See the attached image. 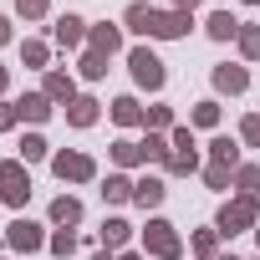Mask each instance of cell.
Listing matches in <instances>:
<instances>
[{"label":"cell","mask_w":260,"mask_h":260,"mask_svg":"<svg viewBox=\"0 0 260 260\" xmlns=\"http://www.w3.org/2000/svg\"><path fill=\"white\" fill-rule=\"evenodd\" d=\"M260 224V199H250V194H240V199H230L224 209H219V219H214V230L230 240V235H240V230H255Z\"/></svg>","instance_id":"6da1fadb"},{"label":"cell","mask_w":260,"mask_h":260,"mask_svg":"<svg viewBox=\"0 0 260 260\" xmlns=\"http://www.w3.org/2000/svg\"><path fill=\"white\" fill-rule=\"evenodd\" d=\"M127 72H133V82H138V87H148V92H164V82H169L164 61H158L148 46H133V51H127Z\"/></svg>","instance_id":"7a4b0ae2"},{"label":"cell","mask_w":260,"mask_h":260,"mask_svg":"<svg viewBox=\"0 0 260 260\" xmlns=\"http://www.w3.org/2000/svg\"><path fill=\"white\" fill-rule=\"evenodd\" d=\"M143 245H148V255H153V260H179V255H184V240H179V230H174L169 219H148Z\"/></svg>","instance_id":"3957f363"},{"label":"cell","mask_w":260,"mask_h":260,"mask_svg":"<svg viewBox=\"0 0 260 260\" xmlns=\"http://www.w3.org/2000/svg\"><path fill=\"white\" fill-rule=\"evenodd\" d=\"M0 199H6L11 209H21V204L31 199V174H26L21 158H6V164H0Z\"/></svg>","instance_id":"277c9868"},{"label":"cell","mask_w":260,"mask_h":260,"mask_svg":"<svg viewBox=\"0 0 260 260\" xmlns=\"http://www.w3.org/2000/svg\"><path fill=\"white\" fill-rule=\"evenodd\" d=\"M51 174L61 184H92L97 179V164L87 153H51Z\"/></svg>","instance_id":"5b68a950"},{"label":"cell","mask_w":260,"mask_h":260,"mask_svg":"<svg viewBox=\"0 0 260 260\" xmlns=\"http://www.w3.org/2000/svg\"><path fill=\"white\" fill-rule=\"evenodd\" d=\"M51 36H56V46H67V51H77V46H87V36H92V26L82 21V16H56V26H51Z\"/></svg>","instance_id":"8992f818"},{"label":"cell","mask_w":260,"mask_h":260,"mask_svg":"<svg viewBox=\"0 0 260 260\" xmlns=\"http://www.w3.org/2000/svg\"><path fill=\"white\" fill-rule=\"evenodd\" d=\"M6 245H11V250H21V255H31V250H41V245H46V235H41V224H36V219H11Z\"/></svg>","instance_id":"52a82bcc"},{"label":"cell","mask_w":260,"mask_h":260,"mask_svg":"<svg viewBox=\"0 0 260 260\" xmlns=\"http://www.w3.org/2000/svg\"><path fill=\"white\" fill-rule=\"evenodd\" d=\"M169 199V184L158 179V174H143V179H133V204L138 209H158Z\"/></svg>","instance_id":"ba28073f"},{"label":"cell","mask_w":260,"mask_h":260,"mask_svg":"<svg viewBox=\"0 0 260 260\" xmlns=\"http://www.w3.org/2000/svg\"><path fill=\"white\" fill-rule=\"evenodd\" d=\"M189 26H194V21H189L184 11H158L148 36H153V41H174V36H189Z\"/></svg>","instance_id":"9c48e42d"},{"label":"cell","mask_w":260,"mask_h":260,"mask_svg":"<svg viewBox=\"0 0 260 260\" xmlns=\"http://www.w3.org/2000/svg\"><path fill=\"white\" fill-rule=\"evenodd\" d=\"M245 87H250V72H245V67H235V61H219V67H214V92L240 97Z\"/></svg>","instance_id":"30bf717a"},{"label":"cell","mask_w":260,"mask_h":260,"mask_svg":"<svg viewBox=\"0 0 260 260\" xmlns=\"http://www.w3.org/2000/svg\"><path fill=\"white\" fill-rule=\"evenodd\" d=\"M92 51H102V56H117L122 51V26H112V21H102V26H92Z\"/></svg>","instance_id":"8fae6325"},{"label":"cell","mask_w":260,"mask_h":260,"mask_svg":"<svg viewBox=\"0 0 260 260\" xmlns=\"http://www.w3.org/2000/svg\"><path fill=\"white\" fill-rule=\"evenodd\" d=\"M51 107H56V102H51L46 92H26V97L16 102V112H21V122H46V117H51Z\"/></svg>","instance_id":"7c38bea8"},{"label":"cell","mask_w":260,"mask_h":260,"mask_svg":"<svg viewBox=\"0 0 260 260\" xmlns=\"http://www.w3.org/2000/svg\"><path fill=\"white\" fill-rule=\"evenodd\" d=\"M127 235H133V224H127V219H117V214H107V219H102V230H97L102 250H122V245H127Z\"/></svg>","instance_id":"4fadbf2b"},{"label":"cell","mask_w":260,"mask_h":260,"mask_svg":"<svg viewBox=\"0 0 260 260\" xmlns=\"http://www.w3.org/2000/svg\"><path fill=\"white\" fill-rule=\"evenodd\" d=\"M41 92H46L51 102H61V107H67V102L77 97V82H72V72H46V82H41Z\"/></svg>","instance_id":"5bb4252c"},{"label":"cell","mask_w":260,"mask_h":260,"mask_svg":"<svg viewBox=\"0 0 260 260\" xmlns=\"http://www.w3.org/2000/svg\"><path fill=\"white\" fill-rule=\"evenodd\" d=\"M153 16H158V11L148 6V0H133V6L122 11V26H127V31H138V36H148V31H153Z\"/></svg>","instance_id":"9a60e30c"},{"label":"cell","mask_w":260,"mask_h":260,"mask_svg":"<svg viewBox=\"0 0 260 260\" xmlns=\"http://www.w3.org/2000/svg\"><path fill=\"white\" fill-rule=\"evenodd\" d=\"M204 31H209V41H235V36H240V21H235L230 11H209Z\"/></svg>","instance_id":"2e32d148"},{"label":"cell","mask_w":260,"mask_h":260,"mask_svg":"<svg viewBox=\"0 0 260 260\" xmlns=\"http://www.w3.org/2000/svg\"><path fill=\"white\" fill-rule=\"evenodd\" d=\"M97 107H102L97 97H72V102H67V122H72V127H92V122H97Z\"/></svg>","instance_id":"e0dca14e"},{"label":"cell","mask_w":260,"mask_h":260,"mask_svg":"<svg viewBox=\"0 0 260 260\" xmlns=\"http://www.w3.org/2000/svg\"><path fill=\"white\" fill-rule=\"evenodd\" d=\"M51 224H61V230H72V224H82V199H72V194H61V199H51Z\"/></svg>","instance_id":"ac0fdd59"},{"label":"cell","mask_w":260,"mask_h":260,"mask_svg":"<svg viewBox=\"0 0 260 260\" xmlns=\"http://www.w3.org/2000/svg\"><path fill=\"white\" fill-rule=\"evenodd\" d=\"M112 164H117V169H138V164H148V153H143V143H133V138H117V143H112Z\"/></svg>","instance_id":"d6986e66"},{"label":"cell","mask_w":260,"mask_h":260,"mask_svg":"<svg viewBox=\"0 0 260 260\" xmlns=\"http://www.w3.org/2000/svg\"><path fill=\"white\" fill-rule=\"evenodd\" d=\"M102 199L107 204H127V199H133V179H127V174H107L102 179Z\"/></svg>","instance_id":"ffe728a7"},{"label":"cell","mask_w":260,"mask_h":260,"mask_svg":"<svg viewBox=\"0 0 260 260\" xmlns=\"http://www.w3.org/2000/svg\"><path fill=\"white\" fill-rule=\"evenodd\" d=\"M112 122H117V127H133V122H143V107H138V97H112Z\"/></svg>","instance_id":"44dd1931"},{"label":"cell","mask_w":260,"mask_h":260,"mask_svg":"<svg viewBox=\"0 0 260 260\" xmlns=\"http://www.w3.org/2000/svg\"><path fill=\"white\" fill-rule=\"evenodd\" d=\"M209 158H214L219 169H240V143H235V138H214V143H209Z\"/></svg>","instance_id":"7402d4cb"},{"label":"cell","mask_w":260,"mask_h":260,"mask_svg":"<svg viewBox=\"0 0 260 260\" xmlns=\"http://www.w3.org/2000/svg\"><path fill=\"white\" fill-rule=\"evenodd\" d=\"M143 127H148V133H174V112H169L164 102H153V107L143 112Z\"/></svg>","instance_id":"603a6c76"},{"label":"cell","mask_w":260,"mask_h":260,"mask_svg":"<svg viewBox=\"0 0 260 260\" xmlns=\"http://www.w3.org/2000/svg\"><path fill=\"white\" fill-rule=\"evenodd\" d=\"M21 61H26V67H46V61H51V46L36 41V36H26V41H21Z\"/></svg>","instance_id":"cb8c5ba5"},{"label":"cell","mask_w":260,"mask_h":260,"mask_svg":"<svg viewBox=\"0 0 260 260\" xmlns=\"http://www.w3.org/2000/svg\"><path fill=\"white\" fill-rule=\"evenodd\" d=\"M214 122H219V102H214V97L194 102V112H189V127H214Z\"/></svg>","instance_id":"d4e9b609"},{"label":"cell","mask_w":260,"mask_h":260,"mask_svg":"<svg viewBox=\"0 0 260 260\" xmlns=\"http://www.w3.org/2000/svg\"><path fill=\"white\" fill-rule=\"evenodd\" d=\"M164 169H169V174H194V169H199V148H174Z\"/></svg>","instance_id":"484cf974"},{"label":"cell","mask_w":260,"mask_h":260,"mask_svg":"<svg viewBox=\"0 0 260 260\" xmlns=\"http://www.w3.org/2000/svg\"><path fill=\"white\" fill-rule=\"evenodd\" d=\"M235 189L250 194V199H260V169H255V164H240V169H235Z\"/></svg>","instance_id":"4316f807"},{"label":"cell","mask_w":260,"mask_h":260,"mask_svg":"<svg viewBox=\"0 0 260 260\" xmlns=\"http://www.w3.org/2000/svg\"><path fill=\"white\" fill-rule=\"evenodd\" d=\"M143 153H148V164H169V153H174V143H169L164 133H148V138H143Z\"/></svg>","instance_id":"83f0119b"},{"label":"cell","mask_w":260,"mask_h":260,"mask_svg":"<svg viewBox=\"0 0 260 260\" xmlns=\"http://www.w3.org/2000/svg\"><path fill=\"white\" fill-rule=\"evenodd\" d=\"M41 158H46V138L41 133H26L21 138V164H41Z\"/></svg>","instance_id":"f1b7e54d"},{"label":"cell","mask_w":260,"mask_h":260,"mask_svg":"<svg viewBox=\"0 0 260 260\" xmlns=\"http://www.w3.org/2000/svg\"><path fill=\"white\" fill-rule=\"evenodd\" d=\"M214 245H219V230H194V240H189V250H194L199 260H209Z\"/></svg>","instance_id":"f546056e"},{"label":"cell","mask_w":260,"mask_h":260,"mask_svg":"<svg viewBox=\"0 0 260 260\" xmlns=\"http://www.w3.org/2000/svg\"><path fill=\"white\" fill-rule=\"evenodd\" d=\"M235 41H240V56H245V61H260V31H255V26H240Z\"/></svg>","instance_id":"4dcf8cb0"},{"label":"cell","mask_w":260,"mask_h":260,"mask_svg":"<svg viewBox=\"0 0 260 260\" xmlns=\"http://www.w3.org/2000/svg\"><path fill=\"white\" fill-rule=\"evenodd\" d=\"M82 77H87V82H102V77H107V56H102V51H87V56H82Z\"/></svg>","instance_id":"1f68e13d"},{"label":"cell","mask_w":260,"mask_h":260,"mask_svg":"<svg viewBox=\"0 0 260 260\" xmlns=\"http://www.w3.org/2000/svg\"><path fill=\"white\" fill-rule=\"evenodd\" d=\"M46 250H51V255H56V260H67V255H72V250H77V235H72V230H56V235H51V240H46Z\"/></svg>","instance_id":"d6a6232c"},{"label":"cell","mask_w":260,"mask_h":260,"mask_svg":"<svg viewBox=\"0 0 260 260\" xmlns=\"http://www.w3.org/2000/svg\"><path fill=\"white\" fill-rule=\"evenodd\" d=\"M46 11H51V0H16V16L21 21H41Z\"/></svg>","instance_id":"836d02e7"},{"label":"cell","mask_w":260,"mask_h":260,"mask_svg":"<svg viewBox=\"0 0 260 260\" xmlns=\"http://www.w3.org/2000/svg\"><path fill=\"white\" fill-rule=\"evenodd\" d=\"M204 184H209V189H230V184H235V169H219V164H209V169H204Z\"/></svg>","instance_id":"e575fe53"},{"label":"cell","mask_w":260,"mask_h":260,"mask_svg":"<svg viewBox=\"0 0 260 260\" xmlns=\"http://www.w3.org/2000/svg\"><path fill=\"white\" fill-rule=\"evenodd\" d=\"M240 138H245L250 148H260V112H250V117L240 122Z\"/></svg>","instance_id":"d590c367"},{"label":"cell","mask_w":260,"mask_h":260,"mask_svg":"<svg viewBox=\"0 0 260 260\" xmlns=\"http://www.w3.org/2000/svg\"><path fill=\"white\" fill-rule=\"evenodd\" d=\"M21 122V112H16V102H0V133H6V127H16Z\"/></svg>","instance_id":"8d00e7d4"},{"label":"cell","mask_w":260,"mask_h":260,"mask_svg":"<svg viewBox=\"0 0 260 260\" xmlns=\"http://www.w3.org/2000/svg\"><path fill=\"white\" fill-rule=\"evenodd\" d=\"M169 143H174V148H199V143H194V127H174Z\"/></svg>","instance_id":"74e56055"},{"label":"cell","mask_w":260,"mask_h":260,"mask_svg":"<svg viewBox=\"0 0 260 260\" xmlns=\"http://www.w3.org/2000/svg\"><path fill=\"white\" fill-rule=\"evenodd\" d=\"M11 36H16L11 31V16H0V46H11Z\"/></svg>","instance_id":"f35d334b"},{"label":"cell","mask_w":260,"mask_h":260,"mask_svg":"<svg viewBox=\"0 0 260 260\" xmlns=\"http://www.w3.org/2000/svg\"><path fill=\"white\" fill-rule=\"evenodd\" d=\"M194 6L199 0H174V11H184V16H194Z\"/></svg>","instance_id":"ab89813d"},{"label":"cell","mask_w":260,"mask_h":260,"mask_svg":"<svg viewBox=\"0 0 260 260\" xmlns=\"http://www.w3.org/2000/svg\"><path fill=\"white\" fill-rule=\"evenodd\" d=\"M6 87H11V72H6V67H0V92H6Z\"/></svg>","instance_id":"60d3db41"},{"label":"cell","mask_w":260,"mask_h":260,"mask_svg":"<svg viewBox=\"0 0 260 260\" xmlns=\"http://www.w3.org/2000/svg\"><path fill=\"white\" fill-rule=\"evenodd\" d=\"M117 260H143V255H133V250H127V255H117Z\"/></svg>","instance_id":"b9f144b4"},{"label":"cell","mask_w":260,"mask_h":260,"mask_svg":"<svg viewBox=\"0 0 260 260\" xmlns=\"http://www.w3.org/2000/svg\"><path fill=\"white\" fill-rule=\"evenodd\" d=\"M92 260H112V255H107V250H97V255H92Z\"/></svg>","instance_id":"7bdbcfd3"},{"label":"cell","mask_w":260,"mask_h":260,"mask_svg":"<svg viewBox=\"0 0 260 260\" xmlns=\"http://www.w3.org/2000/svg\"><path fill=\"white\" fill-rule=\"evenodd\" d=\"M245 6H260V0H245Z\"/></svg>","instance_id":"ee69618b"},{"label":"cell","mask_w":260,"mask_h":260,"mask_svg":"<svg viewBox=\"0 0 260 260\" xmlns=\"http://www.w3.org/2000/svg\"><path fill=\"white\" fill-rule=\"evenodd\" d=\"M255 240H260V224H255Z\"/></svg>","instance_id":"f6af8a7d"},{"label":"cell","mask_w":260,"mask_h":260,"mask_svg":"<svg viewBox=\"0 0 260 260\" xmlns=\"http://www.w3.org/2000/svg\"><path fill=\"white\" fill-rule=\"evenodd\" d=\"M0 260H6V255H0Z\"/></svg>","instance_id":"bcb514c9"}]
</instances>
